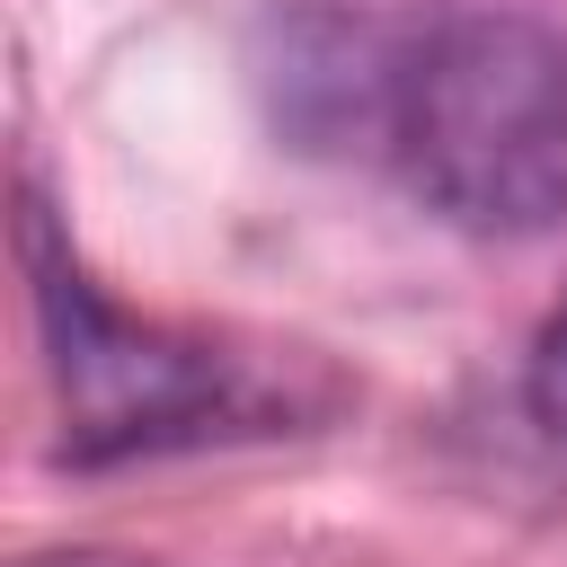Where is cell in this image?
I'll list each match as a JSON object with an SVG mask.
<instances>
[{
	"instance_id": "6da1fadb",
	"label": "cell",
	"mask_w": 567,
	"mask_h": 567,
	"mask_svg": "<svg viewBox=\"0 0 567 567\" xmlns=\"http://www.w3.org/2000/svg\"><path fill=\"white\" fill-rule=\"evenodd\" d=\"M390 151L452 230H549L567 213V35L523 9L434 18L408 35Z\"/></svg>"
},
{
	"instance_id": "7a4b0ae2",
	"label": "cell",
	"mask_w": 567,
	"mask_h": 567,
	"mask_svg": "<svg viewBox=\"0 0 567 567\" xmlns=\"http://www.w3.org/2000/svg\"><path fill=\"white\" fill-rule=\"evenodd\" d=\"M44 310H53V346H62L71 425H80L89 452H106V443H159V434L204 425L221 408V363L124 328L115 310L89 301L80 275H44Z\"/></svg>"
},
{
	"instance_id": "3957f363",
	"label": "cell",
	"mask_w": 567,
	"mask_h": 567,
	"mask_svg": "<svg viewBox=\"0 0 567 567\" xmlns=\"http://www.w3.org/2000/svg\"><path fill=\"white\" fill-rule=\"evenodd\" d=\"M532 416H540L549 434H567V301L549 310V328H540V346H532Z\"/></svg>"
},
{
	"instance_id": "277c9868",
	"label": "cell",
	"mask_w": 567,
	"mask_h": 567,
	"mask_svg": "<svg viewBox=\"0 0 567 567\" xmlns=\"http://www.w3.org/2000/svg\"><path fill=\"white\" fill-rule=\"evenodd\" d=\"M18 567H159V558H133V549H35Z\"/></svg>"
}]
</instances>
